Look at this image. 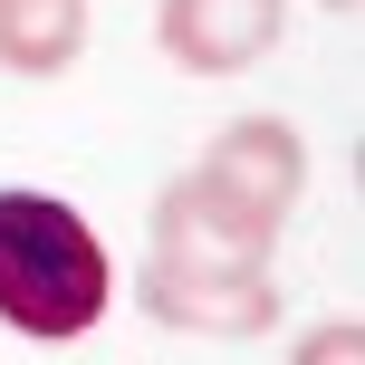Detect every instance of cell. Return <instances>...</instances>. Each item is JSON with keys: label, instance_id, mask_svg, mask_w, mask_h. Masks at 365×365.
I'll list each match as a JSON object with an SVG mask.
<instances>
[{"label": "cell", "instance_id": "obj_3", "mask_svg": "<svg viewBox=\"0 0 365 365\" xmlns=\"http://www.w3.org/2000/svg\"><path fill=\"white\" fill-rule=\"evenodd\" d=\"M289 38V0H164L154 10V48L182 77H240Z\"/></svg>", "mask_w": 365, "mask_h": 365}, {"label": "cell", "instance_id": "obj_1", "mask_svg": "<svg viewBox=\"0 0 365 365\" xmlns=\"http://www.w3.org/2000/svg\"><path fill=\"white\" fill-rule=\"evenodd\" d=\"M106 298H115V259L96 221L58 192L0 182V327L29 346H77L96 336Z\"/></svg>", "mask_w": 365, "mask_h": 365}, {"label": "cell", "instance_id": "obj_4", "mask_svg": "<svg viewBox=\"0 0 365 365\" xmlns=\"http://www.w3.org/2000/svg\"><path fill=\"white\" fill-rule=\"evenodd\" d=\"M135 298L173 336H259V327H279V279L269 269H154L145 259Z\"/></svg>", "mask_w": 365, "mask_h": 365}, {"label": "cell", "instance_id": "obj_2", "mask_svg": "<svg viewBox=\"0 0 365 365\" xmlns=\"http://www.w3.org/2000/svg\"><path fill=\"white\" fill-rule=\"evenodd\" d=\"M145 240H154V269H269V250H279V221H259L250 202H231L212 173H173L164 192H154V221H145Z\"/></svg>", "mask_w": 365, "mask_h": 365}, {"label": "cell", "instance_id": "obj_8", "mask_svg": "<svg viewBox=\"0 0 365 365\" xmlns=\"http://www.w3.org/2000/svg\"><path fill=\"white\" fill-rule=\"evenodd\" d=\"M317 10H327V19H346V10H356V0H317Z\"/></svg>", "mask_w": 365, "mask_h": 365}, {"label": "cell", "instance_id": "obj_5", "mask_svg": "<svg viewBox=\"0 0 365 365\" xmlns=\"http://www.w3.org/2000/svg\"><path fill=\"white\" fill-rule=\"evenodd\" d=\"M202 173L231 202H250L259 221H289L298 192H308V145H298L289 115H231V125L202 145Z\"/></svg>", "mask_w": 365, "mask_h": 365}, {"label": "cell", "instance_id": "obj_6", "mask_svg": "<svg viewBox=\"0 0 365 365\" xmlns=\"http://www.w3.org/2000/svg\"><path fill=\"white\" fill-rule=\"evenodd\" d=\"M87 58V0H0V68L68 77Z\"/></svg>", "mask_w": 365, "mask_h": 365}, {"label": "cell", "instance_id": "obj_7", "mask_svg": "<svg viewBox=\"0 0 365 365\" xmlns=\"http://www.w3.org/2000/svg\"><path fill=\"white\" fill-rule=\"evenodd\" d=\"M289 365H365V327L356 317H308L289 336Z\"/></svg>", "mask_w": 365, "mask_h": 365}]
</instances>
